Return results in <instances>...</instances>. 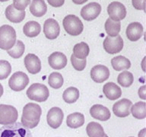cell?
Returning <instances> with one entry per match:
<instances>
[{"label": "cell", "instance_id": "obj_1", "mask_svg": "<svg viewBox=\"0 0 146 137\" xmlns=\"http://www.w3.org/2000/svg\"><path fill=\"white\" fill-rule=\"evenodd\" d=\"M42 110L40 105L35 103H28L23 108L21 123L28 129H33L38 125Z\"/></svg>", "mask_w": 146, "mask_h": 137}, {"label": "cell", "instance_id": "obj_2", "mask_svg": "<svg viewBox=\"0 0 146 137\" xmlns=\"http://www.w3.org/2000/svg\"><path fill=\"white\" fill-rule=\"evenodd\" d=\"M0 137H33V135L22 123L15 122L0 128Z\"/></svg>", "mask_w": 146, "mask_h": 137}, {"label": "cell", "instance_id": "obj_3", "mask_svg": "<svg viewBox=\"0 0 146 137\" xmlns=\"http://www.w3.org/2000/svg\"><path fill=\"white\" fill-rule=\"evenodd\" d=\"M16 42V32L13 27L8 25L0 27V49L9 50L13 47Z\"/></svg>", "mask_w": 146, "mask_h": 137}, {"label": "cell", "instance_id": "obj_4", "mask_svg": "<svg viewBox=\"0 0 146 137\" xmlns=\"http://www.w3.org/2000/svg\"><path fill=\"white\" fill-rule=\"evenodd\" d=\"M62 25L67 34L72 36H78L82 33L84 25L79 18L74 15H68L64 18Z\"/></svg>", "mask_w": 146, "mask_h": 137}, {"label": "cell", "instance_id": "obj_5", "mask_svg": "<svg viewBox=\"0 0 146 137\" xmlns=\"http://www.w3.org/2000/svg\"><path fill=\"white\" fill-rule=\"evenodd\" d=\"M27 96L31 100L36 102H43L47 100L50 91L47 87L40 83H34L29 87L27 91Z\"/></svg>", "mask_w": 146, "mask_h": 137}, {"label": "cell", "instance_id": "obj_6", "mask_svg": "<svg viewBox=\"0 0 146 137\" xmlns=\"http://www.w3.org/2000/svg\"><path fill=\"white\" fill-rule=\"evenodd\" d=\"M18 117V110L11 105L0 104V124L8 125L15 123Z\"/></svg>", "mask_w": 146, "mask_h": 137}, {"label": "cell", "instance_id": "obj_7", "mask_svg": "<svg viewBox=\"0 0 146 137\" xmlns=\"http://www.w3.org/2000/svg\"><path fill=\"white\" fill-rule=\"evenodd\" d=\"M29 78L23 72H16L9 78V85L15 91H21L27 87Z\"/></svg>", "mask_w": 146, "mask_h": 137}, {"label": "cell", "instance_id": "obj_8", "mask_svg": "<svg viewBox=\"0 0 146 137\" xmlns=\"http://www.w3.org/2000/svg\"><path fill=\"white\" fill-rule=\"evenodd\" d=\"M104 49L110 54L119 53L123 48V40L120 35L116 37L107 36L103 43Z\"/></svg>", "mask_w": 146, "mask_h": 137}, {"label": "cell", "instance_id": "obj_9", "mask_svg": "<svg viewBox=\"0 0 146 137\" xmlns=\"http://www.w3.org/2000/svg\"><path fill=\"white\" fill-rule=\"evenodd\" d=\"M107 12L110 18L113 21H119L126 16V9L124 5L119 2H113L107 7Z\"/></svg>", "mask_w": 146, "mask_h": 137}, {"label": "cell", "instance_id": "obj_10", "mask_svg": "<svg viewBox=\"0 0 146 137\" xmlns=\"http://www.w3.org/2000/svg\"><path fill=\"white\" fill-rule=\"evenodd\" d=\"M101 11V6L98 2H91L86 5L81 10V15L85 21L94 20Z\"/></svg>", "mask_w": 146, "mask_h": 137}, {"label": "cell", "instance_id": "obj_11", "mask_svg": "<svg viewBox=\"0 0 146 137\" xmlns=\"http://www.w3.org/2000/svg\"><path fill=\"white\" fill-rule=\"evenodd\" d=\"M63 117L64 114L61 108L54 107H52L48 111L47 115H46V120L50 127L57 129L62 123Z\"/></svg>", "mask_w": 146, "mask_h": 137}, {"label": "cell", "instance_id": "obj_12", "mask_svg": "<svg viewBox=\"0 0 146 137\" xmlns=\"http://www.w3.org/2000/svg\"><path fill=\"white\" fill-rule=\"evenodd\" d=\"M43 32L46 38L49 40H54L59 36L60 33L59 23L53 18H49L46 20L43 25Z\"/></svg>", "mask_w": 146, "mask_h": 137}, {"label": "cell", "instance_id": "obj_13", "mask_svg": "<svg viewBox=\"0 0 146 137\" xmlns=\"http://www.w3.org/2000/svg\"><path fill=\"white\" fill-rule=\"evenodd\" d=\"M132 101L126 98L118 100L113 106V114L118 117H126L130 114V108L132 107Z\"/></svg>", "mask_w": 146, "mask_h": 137}, {"label": "cell", "instance_id": "obj_14", "mask_svg": "<svg viewBox=\"0 0 146 137\" xmlns=\"http://www.w3.org/2000/svg\"><path fill=\"white\" fill-rule=\"evenodd\" d=\"M110 76V70L107 66L103 65H97L91 70V77L94 82L102 83L108 79Z\"/></svg>", "mask_w": 146, "mask_h": 137}, {"label": "cell", "instance_id": "obj_15", "mask_svg": "<svg viewBox=\"0 0 146 137\" xmlns=\"http://www.w3.org/2000/svg\"><path fill=\"white\" fill-rule=\"evenodd\" d=\"M25 65L31 74H36L41 70V62L39 57L33 53H28L25 58Z\"/></svg>", "mask_w": 146, "mask_h": 137}, {"label": "cell", "instance_id": "obj_16", "mask_svg": "<svg viewBox=\"0 0 146 137\" xmlns=\"http://www.w3.org/2000/svg\"><path fill=\"white\" fill-rule=\"evenodd\" d=\"M67 58L66 55L61 52H54L48 58V63L51 68L54 69H62L67 65Z\"/></svg>", "mask_w": 146, "mask_h": 137}, {"label": "cell", "instance_id": "obj_17", "mask_svg": "<svg viewBox=\"0 0 146 137\" xmlns=\"http://www.w3.org/2000/svg\"><path fill=\"white\" fill-rule=\"evenodd\" d=\"M90 114L93 118L100 121L108 120L111 116L110 110L101 104L93 105L90 109Z\"/></svg>", "mask_w": 146, "mask_h": 137}, {"label": "cell", "instance_id": "obj_18", "mask_svg": "<svg viewBox=\"0 0 146 137\" xmlns=\"http://www.w3.org/2000/svg\"><path fill=\"white\" fill-rule=\"evenodd\" d=\"M144 32L143 26L141 23L132 22L126 27V37L130 41H137L141 38Z\"/></svg>", "mask_w": 146, "mask_h": 137}, {"label": "cell", "instance_id": "obj_19", "mask_svg": "<svg viewBox=\"0 0 146 137\" xmlns=\"http://www.w3.org/2000/svg\"><path fill=\"white\" fill-rule=\"evenodd\" d=\"M103 92L109 100H114L118 99L122 95V90L113 82H107L103 87Z\"/></svg>", "mask_w": 146, "mask_h": 137}, {"label": "cell", "instance_id": "obj_20", "mask_svg": "<svg viewBox=\"0 0 146 137\" xmlns=\"http://www.w3.org/2000/svg\"><path fill=\"white\" fill-rule=\"evenodd\" d=\"M5 17L9 21L12 23H20L25 18V11H19L13 6V5H9L5 9Z\"/></svg>", "mask_w": 146, "mask_h": 137}, {"label": "cell", "instance_id": "obj_21", "mask_svg": "<svg viewBox=\"0 0 146 137\" xmlns=\"http://www.w3.org/2000/svg\"><path fill=\"white\" fill-rule=\"evenodd\" d=\"M30 11L35 17L44 15L47 11V6L44 0H33L30 6Z\"/></svg>", "mask_w": 146, "mask_h": 137}, {"label": "cell", "instance_id": "obj_22", "mask_svg": "<svg viewBox=\"0 0 146 137\" xmlns=\"http://www.w3.org/2000/svg\"><path fill=\"white\" fill-rule=\"evenodd\" d=\"M84 115L78 112H75L69 114L66 118V124L68 127L76 129L84 125Z\"/></svg>", "mask_w": 146, "mask_h": 137}, {"label": "cell", "instance_id": "obj_23", "mask_svg": "<svg viewBox=\"0 0 146 137\" xmlns=\"http://www.w3.org/2000/svg\"><path fill=\"white\" fill-rule=\"evenodd\" d=\"M41 31L40 25L35 21H28L24 25L23 32L28 37H35Z\"/></svg>", "mask_w": 146, "mask_h": 137}, {"label": "cell", "instance_id": "obj_24", "mask_svg": "<svg viewBox=\"0 0 146 137\" xmlns=\"http://www.w3.org/2000/svg\"><path fill=\"white\" fill-rule=\"evenodd\" d=\"M105 31L109 37H116L119 35L121 30L120 21H113L110 18H107L105 22Z\"/></svg>", "mask_w": 146, "mask_h": 137}, {"label": "cell", "instance_id": "obj_25", "mask_svg": "<svg viewBox=\"0 0 146 137\" xmlns=\"http://www.w3.org/2000/svg\"><path fill=\"white\" fill-rule=\"evenodd\" d=\"M111 65L116 71H122L128 69L131 67L129 59L123 56H118L111 59Z\"/></svg>", "mask_w": 146, "mask_h": 137}, {"label": "cell", "instance_id": "obj_26", "mask_svg": "<svg viewBox=\"0 0 146 137\" xmlns=\"http://www.w3.org/2000/svg\"><path fill=\"white\" fill-rule=\"evenodd\" d=\"M86 131L89 137H104L105 135L102 126L96 122L89 123L87 126Z\"/></svg>", "mask_w": 146, "mask_h": 137}, {"label": "cell", "instance_id": "obj_27", "mask_svg": "<svg viewBox=\"0 0 146 137\" xmlns=\"http://www.w3.org/2000/svg\"><path fill=\"white\" fill-rule=\"evenodd\" d=\"M146 104L144 101L135 103L131 107V112L135 118L142 120L146 117Z\"/></svg>", "mask_w": 146, "mask_h": 137}, {"label": "cell", "instance_id": "obj_28", "mask_svg": "<svg viewBox=\"0 0 146 137\" xmlns=\"http://www.w3.org/2000/svg\"><path fill=\"white\" fill-rule=\"evenodd\" d=\"M89 52H90V49L88 45L84 42H81L75 44L73 48V55L77 59H86V57L88 56Z\"/></svg>", "mask_w": 146, "mask_h": 137}, {"label": "cell", "instance_id": "obj_29", "mask_svg": "<svg viewBox=\"0 0 146 137\" xmlns=\"http://www.w3.org/2000/svg\"><path fill=\"white\" fill-rule=\"evenodd\" d=\"M79 98V91L75 87H69L62 94L63 100L68 104L75 103Z\"/></svg>", "mask_w": 146, "mask_h": 137}, {"label": "cell", "instance_id": "obj_30", "mask_svg": "<svg viewBox=\"0 0 146 137\" xmlns=\"http://www.w3.org/2000/svg\"><path fill=\"white\" fill-rule=\"evenodd\" d=\"M134 82V76L132 73L128 71H123L118 75L117 82L122 87L128 88L131 86Z\"/></svg>", "mask_w": 146, "mask_h": 137}, {"label": "cell", "instance_id": "obj_31", "mask_svg": "<svg viewBox=\"0 0 146 137\" xmlns=\"http://www.w3.org/2000/svg\"><path fill=\"white\" fill-rule=\"evenodd\" d=\"M25 50V46L22 41H17L16 43L13 46V47L8 50V54L14 59H18L22 57Z\"/></svg>", "mask_w": 146, "mask_h": 137}, {"label": "cell", "instance_id": "obj_32", "mask_svg": "<svg viewBox=\"0 0 146 137\" xmlns=\"http://www.w3.org/2000/svg\"><path fill=\"white\" fill-rule=\"evenodd\" d=\"M63 77L59 72H52L48 77V83L52 88H60L63 84Z\"/></svg>", "mask_w": 146, "mask_h": 137}, {"label": "cell", "instance_id": "obj_33", "mask_svg": "<svg viewBox=\"0 0 146 137\" xmlns=\"http://www.w3.org/2000/svg\"><path fill=\"white\" fill-rule=\"evenodd\" d=\"M11 72V66L9 62L6 60H0V80L7 78Z\"/></svg>", "mask_w": 146, "mask_h": 137}, {"label": "cell", "instance_id": "obj_34", "mask_svg": "<svg viewBox=\"0 0 146 137\" xmlns=\"http://www.w3.org/2000/svg\"><path fill=\"white\" fill-rule=\"evenodd\" d=\"M71 63H72V65L73 68H75V70L82 71L85 68L87 61L86 59H77V58L72 54L71 56Z\"/></svg>", "mask_w": 146, "mask_h": 137}, {"label": "cell", "instance_id": "obj_35", "mask_svg": "<svg viewBox=\"0 0 146 137\" xmlns=\"http://www.w3.org/2000/svg\"><path fill=\"white\" fill-rule=\"evenodd\" d=\"M30 3L31 0H13V6L19 11H25Z\"/></svg>", "mask_w": 146, "mask_h": 137}, {"label": "cell", "instance_id": "obj_36", "mask_svg": "<svg viewBox=\"0 0 146 137\" xmlns=\"http://www.w3.org/2000/svg\"><path fill=\"white\" fill-rule=\"evenodd\" d=\"M132 5L137 10H143L145 9V0H132Z\"/></svg>", "mask_w": 146, "mask_h": 137}, {"label": "cell", "instance_id": "obj_37", "mask_svg": "<svg viewBox=\"0 0 146 137\" xmlns=\"http://www.w3.org/2000/svg\"><path fill=\"white\" fill-rule=\"evenodd\" d=\"M48 3L52 7L59 8L61 7L65 2V0H47Z\"/></svg>", "mask_w": 146, "mask_h": 137}, {"label": "cell", "instance_id": "obj_38", "mask_svg": "<svg viewBox=\"0 0 146 137\" xmlns=\"http://www.w3.org/2000/svg\"><path fill=\"white\" fill-rule=\"evenodd\" d=\"M145 85H143L139 88V98H141L142 100H145Z\"/></svg>", "mask_w": 146, "mask_h": 137}, {"label": "cell", "instance_id": "obj_39", "mask_svg": "<svg viewBox=\"0 0 146 137\" xmlns=\"http://www.w3.org/2000/svg\"><path fill=\"white\" fill-rule=\"evenodd\" d=\"M146 128H144L143 130H141L139 132V137H146Z\"/></svg>", "mask_w": 146, "mask_h": 137}, {"label": "cell", "instance_id": "obj_40", "mask_svg": "<svg viewBox=\"0 0 146 137\" xmlns=\"http://www.w3.org/2000/svg\"><path fill=\"white\" fill-rule=\"evenodd\" d=\"M88 0H72L73 3H75L76 5H82L84 2H86Z\"/></svg>", "mask_w": 146, "mask_h": 137}, {"label": "cell", "instance_id": "obj_41", "mask_svg": "<svg viewBox=\"0 0 146 137\" xmlns=\"http://www.w3.org/2000/svg\"><path fill=\"white\" fill-rule=\"evenodd\" d=\"M3 94V87L1 84H0V98L2 97V95Z\"/></svg>", "mask_w": 146, "mask_h": 137}, {"label": "cell", "instance_id": "obj_42", "mask_svg": "<svg viewBox=\"0 0 146 137\" xmlns=\"http://www.w3.org/2000/svg\"><path fill=\"white\" fill-rule=\"evenodd\" d=\"M7 1H9V0H0V2H7Z\"/></svg>", "mask_w": 146, "mask_h": 137}, {"label": "cell", "instance_id": "obj_43", "mask_svg": "<svg viewBox=\"0 0 146 137\" xmlns=\"http://www.w3.org/2000/svg\"><path fill=\"white\" fill-rule=\"evenodd\" d=\"M104 137H108V136H107V135L105 134V135H104Z\"/></svg>", "mask_w": 146, "mask_h": 137}, {"label": "cell", "instance_id": "obj_44", "mask_svg": "<svg viewBox=\"0 0 146 137\" xmlns=\"http://www.w3.org/2000/svg\"><path fill=\"white\" fill-rule=\"evenodd\" d=\"M130 137H133V136H130Z\"/></svg>", "mask_w": 146, "mask_h": 137}]
</instances>
